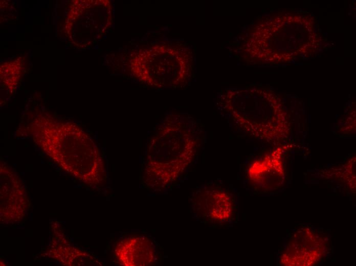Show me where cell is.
<instances>
[{"label":"cell","instance_id":"1","mask_svg":"<svg viewBox=\"0 0 356 266\" xmlns=\"http://www.w3.org/2000/svg\"><path fill=\"white\" fill-rule=\"evenodd\" d=\"M167 129L168 141L159 149L163 152L155 154L146 169L149 172L147 180L150 179L152 186L157 188L175 180L191 162L195 151V135L176 125Z\"/></svg>","mask_w":356,"mask_h":266},{"label":"cell","instance_id":"2","mask_svg":"<svg viewBox=\"0 0 356 266\" xmlns=\"http://www.w3.org/2000/svg\"><path fill=\"white\" fill-rule=\"evenodd\" d=\"M190 201L195 218L208 226L229 227L237 221L238 198L230 188L207 184L194 191Z\"/></svg>","mask_w":356,"mask_h":266},{"label":"cell","instance_id":"3","mask_svg":"<svg viewBox=\"0 0 356 266\" xmlns=\"http://www.w3.org/2000/svg\"><path fill=\"white\" fill-rule=\"evenodd\" d=\"M115 252L120 264L125 266L148 265L157 259L154 243L142 235L125 236L117 244Z\"/></svg>","mask_w":356,"mask_h":266}]
</instances>
